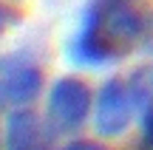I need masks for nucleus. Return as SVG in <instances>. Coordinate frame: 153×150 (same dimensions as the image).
Segmentation results:
<instances>
[{"label":"nucleus","mask_w":153,"mask_h":150,"mask_svg":"<svg viewBox=\"0 0 153 150\" xmlns=\"http://www.w3.org/2000/svg\"><path fill=\"white\" fill-rule=\"evenodd\" d=\"M145 37V20L125 0H94L71 40V60L88 68L125 60Z\"/></svg>","instance_id":"nucleus-1"},{"label":"nucleus","mask_w":153,"mask_h":150,"mask_svg":"<svg viewBox=\"0 0 153 150\" xmlns=\"http://www.w3.org/2000/svg\"><path fill=\"white\" fill-rule=\"evenodd\" d=\"M94 111V94L85 79L79 77H60L48 91L45 102V119L54 128V133L71 136L88 122Z\"/></svg>","instance_id":"nucleus-2"},{"label":"nucleus","mask_w":153,"mask_h":150,"mask_svg":"<svg viewBox=\"0 0 153 150\" xmlns=\"http://www.w3.org/2000/svg\"><path fill=\"white\" fill-rule=\"evenodd\" d=\"M43 91V68L31 54H0V111L28 108Z\"/></svg>","instance_id":"nucleus-3"},{"label":"nucleus","mask_w":153,"mask_h":150,"mask_svg":"<svg viewBox=\"0 0 153 150\" xmlns=\"http://www.w3.org/2000/svg\"><path fill=\"white\" fill-rule=\"evenodd\" d=\"M136 113V99L128 82L122 79H108L102 88L97 91V102H94V128L102 139H116L122 136L133 122Z\"/></svg>","instance_id":"nucleus-4"},{"label":"nucleus","mask_w":153,"mask_h":150,"mask_svg":"<svg viewBox=\"0 0 153 150\" xmlns=\"http://www.w3.org/2000/svg\"><path fill=\"white\" fill-rule=\"evenodd\" d=\"M6 150H54V128L34 111H11L6 122Z\"/></svg>","instance_id":"nucleus-5"},{"label":"nucleus","mask_w":153,"mask_h":150,"mask_svg":"<svg viewBox=\"0 0 153 150\" xmlns=\"http://www.w3.org/2000/svg\"><path fill=\"white\" fill-rule=\"evenodd\" d=\"M128 85H131V91H133L139 116L153 113V65H142L131 77V82H128Z\"/></svg>","instance_id":"nucleus-6"},{"label":"nucleus","mask_w":153,"mask_h":150,"mask_svg":"<svg viewBox=\"0 0 153 150\" xmlns=\"http://www.w3.org/2000/svg\"><path fill=\"white\" fill-rule=\"evenodd\" d=\"M139 122H142V136H139V145L133 150H153V113L139 116Z\"/></svg>","instance_id":"nucleus-7"},{"label":"nucleus","mask_w":153,"mask_h":150,"mask_svg":"<svg viewBox=\"0 0 153 150\" xmlns=\"http://www.w3.org/2000/svg\"><path fill=\"white\" fill-rule=\"evenodd\" d=\"M62 150H108V147L99 145V142H91V139H76L71 145H65Z\"/></svg>","instance_id":"nucleus-8"},{"label":"nucleus","mask_w":153,"mask_h":150,"mask_svg":"<svg viewBox=\"0 0 153 150\" xmlns=\"http://www.w3.org/2000/svg\"><path fill=\"white\" fill-rule=\"evenodd\" d=\"M3 28H6V9L0 6V34H3Z\"/></svg>","instance_id":"nucleus-9"}]
</instances>
